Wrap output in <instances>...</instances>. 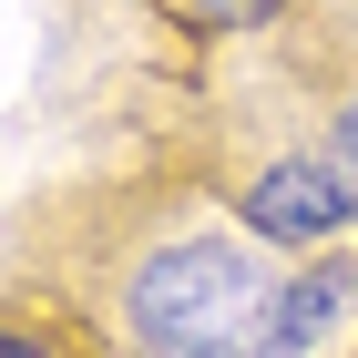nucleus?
I'll return each mask as SVG.
<instances>
[{
    "label": "nucleus",
    "mask_w": 358,
    "mask_h": 358,
    "mask_svg": "<svg viewBox=\"0 0 358 358\" xmlns=\"http://www.w3.org/2000/svg\"><path fill=\"white\" fill-rule=\"evenodd\" d=\"M358 307V256H317L287 276V358H317Z\"/></svg>",
    "instance_id": "7ed1b4c3"
},
{
    "label": "nucleus",
    "mask_w": 358,
    "mask_h": 358,
    "mask_svg": "<svg viewBox=\"0 0 358 358\" xmlns=\"http://www.w3.org/2000/svg\"><path fill=\"white\" fill-rule=\"evenodd\" d=\"M185 31H205V41H225V31H256V21H276V0H164Z\"/></svg>",
    "instance_id": "20e7f679"
},
{
    "label": "nucleus",
    "mask_w": 358,
    "mask_h": 358,
    "mask_svg": "<svg viewBox=\"0 0 358 358\" xmlns=\"http://www.w3.org/2000/svg\"><path fill=\"white\" fill-rule=\"evenodd\" d=\"M10 358H41V348H31V338H10Z\"/></svg>",
    "instance_id": "423d86ee"
},
{
    "label": "nucleus",
    "mask_w": 358,
    "mask_h": 358,
    "mask_svg": "<svg viewBox=\"0 0 358 358\" xmlns=\"http://www.w3.org/2000/svg\"><path fill=\"white\" fill-rule=\"evenodd\" d=\"M236 225L256 246H328L358 225V174L338 154H276L246 194H236Z\"/></svg>",
    "instance_id": "f03ea898"
},
{
    "label": "nucleus",
    "mask_w": 358,
    "mask_h": 358,
    "mask_svg": "<svg viewBox=\"0 0 358 358\" xmlns=\"http://www.w3.org/2000/svg\"><path fill=\"white\" fill-rule=\"evenodd\" d=\"M328 154L358 174V103H338V123H328Z\"/></svg>",
    "instance_id": "39448f33"
},
{
    "label": "nucleus",
    "mask_w": 358,
    "mask_h": 358,
    "mask_svg": "<svg viewBox=\"0 0 358 358\" xmlns=\"http://www.w3.org/2000/svg\"><path fill=\"white\" fill-rule=\"evenodd\" d=\"M143 358H287V276L236 236H174L123 276Z\"/></svg>",
    "instance_id": "f257e3e1"
}]
</instances>
